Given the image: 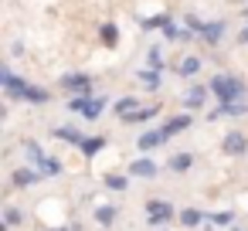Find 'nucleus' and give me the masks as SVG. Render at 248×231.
<instances>
[{"instance_id":"1a4fd4ad","label":"nucleus","mask_w":248,"mask_h":231,"mask_svg":"<svg viewBox=\"0 0 248 231\" xmlns=\"http://www.w3.org/2000/svg\"><path fill=\"white\" fill-rule=\"evenodd\" d=\"M201 41L204 45H221L224 41V21H207L204 31H201Z\"/></svg>"},{"instance_id":"7c9ffc66","label":"nucleus","mask_w":248,"mask_h":231,"mask_svg":"<svg viewBox=\"0 0 248 231\" xmlns=\"http://www.w3.org/2000/svg\"><path fill=\"white\" fill-rule=\"evenodd\" d=\"M238 41H241V45H248V24L241 28V34H238Z\"/></svg>"},{"instance_id":"473e14b6","label":"nucleus","mask_w":248,"mask_h":231,"mask_svg":"<svg viewBox=\"0 0 248 231\" xmlns=\"http://www.w3.org/2000/svg\"><path fill=\"white\" fill-rule=\"evenodd\" d=\"M234 231H241V228H234Z\"/></svg>"},{"instance_id":"bb28decb","label":"nucleus","mask_w":248,"mask_h":231,"mask_svg":"<svg viewBox=\"0 0 248 231\" xmlns=\"http://www.w3.org/2000/svg\"><path fill=\"white\" fill-rule=\"evenodd\" d=\"M126 184H129V180H126L123 173H106V187H109V190H126Z\"/></svg>"},{"instance_id":"4be33fe9","label":"nucleus","mask_w":248,"mask_h":231,"mask_svg":"<svg viewBox=\"0 0 248 231\" xmlns=\"http://www.w3.org/2000/svg\"><path fill=\"white\" fill-rule=\"evenodd\" d=\"M234 221V211H214V214H207V224L211 228H228Z\"/></svg>"},{"instance_id":"b1692460","label":"nucleus","mask_w":248,"mask_h":231,"mask_svg":"<svg viewBox=\"0 0 248 231\" xmlns=\"http://www.w3.org/2000/svg\"><path fill=\"white\" fill-rule=\"evenodd\" d=\"M112 109H116V116L123 119V116H129V112H136V109H140V102H136L133 95H126V99H119V102H116Z\"/></svg>"},{"instance_id":"f3484780","label":"nucleus","mask_w":248,"mask_h":231,"mask_svg":"<svg viewBox=\"0 0 248 231\" xmlns=\"http://www.w3.org/2000/svg\"><path fill=\"white\" fill-rule=\"evenodd\" d=\"M116 217H119V211H116L112 204H102V207H95V221H99L102 228H112V224H116Z\"/></svg>"},{"instance_id":"39448f33","label":"nucleus","mask_w":248,"mask_h":231,"mask_svg":"<svg viewBox=\"0 0 248 231\" xmlns=\"http://www.w3.org/2000/svg\"><path fill=\"white\" fill-rule=\"evenodd\" d=\"M0 85H4V95H7V99H24V89H28V82L17 78L7 65L0 68Z\"/></svg>"},{"instance_id":"9d476101","label":"nucleus","mask_w":248,"mask_h":231,"mask_svg":"<svg viewBox=\"0 0 248 231\" xmlns=\"http://www.w3.org/2000/svg\"><path fill=\"white\" fill-rule=\"evenodd\" d=\"M129 173H133V177H146V180H153V177L160 173V167H156V163H153L150 156H140V160H133Z\"/></svg>"},{"instance_id":"5701e85b","label":"nucleus","mask_w":248,"mask_h":231,"mask_svg":"<svg viewBox=\"0 0 248 231\" xmlns=\"http://www.w3.org/2000/svg\"><path fill=\"white\" fill-rule=\"evenodd\" d=\"M177 72H180L184 78H190V75H197V72H201V58H194V55H187V58L180 62V68H177Z\"/></svg>"},{"instance_id":"6e6552de","label":"nucleus","mask_w":248,"mask_h":231,"mask_svg":"<svg viewBox=\"0 0 248 231\" xmlns=\"http://www.w3.org/2000/svg\"><path fill=\"white\" fill-rule=\"evenodd\" d=\"M245 112H248V99H245V102H217V109L207 112V119L214 123V119H221V116H245Z\"/></svg>"},{"instance_id":"f03ea898","label":"nucleus","mask_w":248,"mask_h":231,"mask_svg":"<svg viewBox=\"0 0 248 231\" xmlns=\"http://www.w3.org/2000/svg\"><path fill=\"white\" fill-rule=\"evenodd\" d=\"M180 214L173 211L170 200H146V224L150 228H167L170 221H177Z\"/></svg>"},{"instance_id":"4468645a","label":"nucleus","mask_w":248,"mask_h":231,"mask_svg":"<svg viewBox=\"0 0 248 231\" xmlns=\"http://www.w3.org/2000/svg\"><path fill=\"white\" fill-rule=\"evenodd\" d=\"M55 139H65V143H72V146H78V150H82V143H85V136H82L78 129H72V126H55Z\"/></svg>"},{"instance_id":"423d86ee","label":"nucleus","mask_w":248,"mask_h":231,"mask_svg":"<svg viewBox=\"0 0 248 231\" xmlns=\"http://www.w3.org/2000/svg\"><path fill=\"white\" fill-rule=\"evenodd\" d=\"M221 150H224L228 156H245V153H248V136H245V133H228L224 143H221Z\"/></svg>"},{"instance_id":"cd10ccee","label":"nucleus","mask_w":248,"mask_h":231,"mask_svg":"<svg viewBox=\"0 0 248 231\" xmlns=\"http://www.w3.org/2000/svg\"><path fill=\"white\" fill-rule=\"evenodd\" d=\"M21 221H24V214H21L14 204H7V207H4V224H11V228H14V224H21Z\"/></svg>"},{"instance_id":"6ab92c4d","label":"nucleus","mask_w":248,"mask_h":231,"mask_svg":"<svg viewBox=\"0 0 248 231\" xmlns=\"http://www.w3.org/2000/svg\"><path fill=\"white\" fill-rule=\"evenodd\" d=\"M177 221H180V224H184V228H197V224H201V221H207V217H204V214H201V211H197V207H184V211H180V217H177Z\"/></svg>"},{"instance_id":"f8f14e48","label":"nucleus","mask_w":248,"mask_h":231,"mask_svg":"<svg viewBox=\"0 0 248 231\" xmlns=\"http://www.w3.org/2000/svg\"><path fill=\"white\" fill-rule=\"evenodd\" d=\"M207 92H211L207 85H190V89H187V95H184V106H187V109H201V106H204V99H207Z\"/></svg>"},{"instance_id":"aec40b11","label":"nucleus","mask_w":248,"mask_h":231,"mask_svg":"<svg viewBox=\"0 0 248 231\" xmlns=\"http://www.w3.org/2000/svg\"><path fill=\"white\" fill-rule=\"evenodd\" d=\"M21 102H31V106H45V102H48V92H45V89H38V85H28V89H24V99H21Z\"/></svg>"},{"instance_id":"0eeeda50","label":"nucleus","mask_w":248,"mask_h":231,"mask_svg":"<svg viewBox=\"0 0 248 231\" xmlns=\"http://www.w3.org/2000/svg\"><path fill=\"white\" fill-rule=\"evenodd\" d=\"M45 173L41 170H34V163H28V167H17L14 173H11V184L14 187H31V184H38Z\"/></svg>"},{"instance_id":"dca6fc26","label":"nucleus","mask_w":248,"mask_h":231,"mask_svg":"<svg viewBox=\"0 0 248 231\" xmlns=\"http://www.w3.org/2000/svg\"><path fill=\"white\" fill-rule=\"evenodd\" d=\"M38 170H41L45 177H62V173H65V167H62L58 156H45V160L38 163Z\"/></svg>"},{"instance_id":"c85d7f7f","label":"nucleus","mask_w":248,"mask_h":231,"mask_svg":"<svg viewBox=\"0 0 248 231\" xmlns=\"http://www.w3.org/2000/svg\"><path fill=\"white\" fill-rule=\"evenodd\" d=\"M140 75V82L146 85V89H160V75L156 72H136Z\"/></svg>"},{"instance_id":"c756f323","label":"nucleus","mask_w":248,"mask_h":231,"mask_svg":"<svg viewBox=\"0 0 248 231\" xmlns=\"http://www.w3.org/2000/svg\"><path fill=\"white\" fill-rule=\"evenodd\" d=\"M146 58H150V68H153V72H160V68H163V51H160V48H150V55H146Z\"/></svg>"},{"instance_id":"20e7f679","label":"nucleus","mask_w":248,"mask_h":231,"mask_svg":"<svg viewBox=\"0 0 248 231\" xmlns=\"http://www.w3.org/2000/svg\"><path fill=\"white\" fill-rule=\"evenodd\" d=\"M65 92H75V95H92V78L85 72H72V75H62L58 82Z\"/></svg>"},{"instance_id":"f257e3e1","label":"nucleus","mask_w":248,"mask_h":231,"mask_svg":"<svg viewBox=\"0 0 248 231\" xmlns=\"http://www.w3.org/2000/svg\"><path fill=\"white\" fill-rule=\"evenodd\" d=\"M207 89L217 95V102H241V99H248V85L241 78H234V75H214L207 82Z\"/></svg>"},{"instance_id":"a878e982","label":"nucleus","mask_w":248,"mask_h":231,"mask_svg":"<svg viewBox=\"0 0 248 231\" xmlns=\"http://www.w3.org/2000/svg\"><path fill=\"white\" fill-rule=\"evenodd\" d=\"M99 38H102V45H109V48H112V45L119 41V31H116V24H102V28H99Z\"/></svg>"},{"instance_id":"7ed1b4c3","label":"nucleus","mask_w":248,"mask_h":231,"mask_svg":"<svg viewBox=\"0 0 248 231\" xmlns=\"http://www.w3.org/2000/svg\"><path fill=\"white\" fill-rule=\"evenodd\" d=\"M102 109H106V99H95V95H78V99H72V112H78L82 119H99Z\"/></svg>"},{"instance_id":"ddd939ff","label":"nucleus","mask_w":248,"mask_h":231,"mask_svg":"<svg viewBox=\"0 0 248 231\" xmlns=\"http://www.w3.org/2000/svg\"><path fill=\"white\" fill-rule=\"evenodd\" d=\"M167 143V136H163V129H153V133H143L140 139H136V146L146 153V150H156V146H163Z\"/></svg>"},{"instance_id":"393cba45","label":"nucleus","mask_w":248,"mask_h":231,"mask_svg":"<svg viewBox=\"0 0 248 231\" xmlns=\"http://www.w3.org/2000/svg\"><path fill=\"white\" fill-rule=\"evenodd\" d=\"M24 156H28V163H34V167L45 160V153H41V146H38L34 139H24Z\"/></svg>"},{"instance_id":"2f4dec72","label":"nucleus","mask_w":248,"mask_h":231,"mask_svg":"<svg viewBox=\"0 0 248 231\" xmlns=\"http://www.w3.org/2000/svg\"><path fill=\"white\" fill-rule=\"evenodd\" d=\"M156 231H167V228H156Z\"/></svg>"},{"instance_id":"9b49d317","label":"nucleus","mask_w":248,"mask_h":231,"mask_svg":"<svg viewBox=\"0 0 248 231\" xmlns=\"http://www.w3.org/2000/svg\"><path fill=\"white\" fill-rule=\"evenodd\" d=\"M190 123H194V119H190V112H184V116H173V119H167V123H163L160 129H163V136L170 139V136H177V133H184V129H187Z\"/></svg>"},{"instance_id":"a211bd4d","label":"nucleus","mask_w":248,"mask_h":231,"mask_svg":"<svg viewBox=\"0 0 248 231\" xmlns=\"http://www.w3.org/2000/svg\"><path fill=\"white\" fill-rule=\"evenodd\" d=\"M106 143H109V136H85L82 153H85V156H95L99 150H106Z\"/></svg>"},{"instance_id":"2eb2a0df","label":"nucleus","mask_w":248,"mask_h":231,"mask_svg":"<svg viewBox=\"0 0 248 231\" xmlns=\"http://www.w3.org/2000/svg\"><path fill=\"white\" fill-rule=\"evenodd\" d=\"M167 167H170L173 173H187V170L194 167V153H177V156L167 160Z\"/></svg>"},{"instance_id":"412c9836","label":"nucleus","mask_w":248,"mask_h":231,"mask_svg":"<svg viewBox=\"0 0 248 231\" xmlns=\"http://www.w3.org/2000/svg\"><path fill=\"white\" fill-rule=\"evenodd\" d=\"M156 112H160L156 106H150V109H136V112H129V116H123V123H129V126H133V123H146V119H153Z\"/></svg>"}]
</instances>
